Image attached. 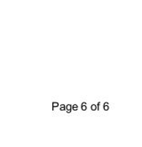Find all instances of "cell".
<instances>
[{
    "label": "cell",
    "mask_w": 142,
    "mask_h": 147,
    "mask_svg": "<svg viewBox=\"0 0 142 147\" xmlns=\"http://www.w3.org/2000/svg\"><path fill=\"white\" fill-rule=\"evenodd\" d=\"M96 105H97V111H100V106H101V103H100V102H98Z\"/></svg>",
    "instance_id": "ba28073f"
},
{
    "label": "cell",
    "mask_w": 142,
    "mask_h": 147,
    "mask_svg": "<svg viewBox=\"0 0 142 147\" xmlns=\"http://www.w3.org/2000/svg\"><path fill=\"white\" fill-rule=\"evenodd\" d=\"M65 111H66L67 113H70V112L72 111V105H67Z\"/></svg>",
    "instance_id": "6da1fadb"
},
{
    "label": "cell",
    "mask_w": 142,
    "mask_h": 147,
    "mask_svg": "<svg viewBox=\"0 0 142 147\" xmlns=\"http://www.w3.org/2000/svg\"><path fill=\"white\" fill-rule=\"evenodd\" d=\"M81 110L82 111H86L87 110V103L85 102H82V105H81Z\"/></svg>",
    "instance_id": "3957f363"
},
{
    "label": "cell",
    "mask_w": 142,
    "mask_h": 147,
    "mask_svg": "<svg viewBox=\"0 0 142 147\" xmlns=\"http://www.w3.org/2000/svg\"><path fill=\"white\" fill-rule=\"evenodd\" d=\"M91 109H92V111H97V105H92Z\"/></svg>",
    "instance_id": "52a82bcc"
},
{
    "label": "cell",
    "mask_w": 142,
    "mask_h": 147,
    "mask_svg": "<svg viewBox=\"0 0 142 147\" xmlns=\"http://www.w3.org/2000/svg\"><path fill=\"white\" fill-rule=\"evenodd\" d=\"M59 107H60V110L62 111L66 110V105H60Z\"/></svg>",
    "instance_id": "5b68a950"
},
{
    "label": "cell",
    "mask_w": 142,
    "mask_h": 147,
    "mask_svg": "<svg viewBox=\"0 0 142 147\" xmlns=\"http://www.w3.org/2000/svg\"><path fill=\"white\" fill-rule=\"evenodd\" d=\"M103 109L105 111H109V102H104V105H103Z\"/></svg>",
    "instance_id": "7a4b0ae2"
},
{
    "label": "cell",
    "mask_w": 142,
    "mask_h": 147,
    "mask_svg": "<svg viewBox=\"0 0 142 147\" xmlns=\"http://www.w3.org/2000/svg\"><path fill=\"white\" fill-rule=\"evenodd\" d=\"M78 109H79V107H78L77 105H72V111H77Z\"/></svg>",
    "instance_id": "8992f818"
},
{
    "label": "cell",
    "mask_w": 142,
    "mask_h": 147,
    "mask_svg": "<svg viewBox=\"0 0 142 147\" xmlns=\"http://www.w3.org/2000/svg\"><path fill=\"white\" fill-rule=\"evenodd\" d=\"M59 105H60V103H59V102H52V110H54L55 108L59 107Z\"/></svg>",
    "instance_id": "277c9868"
}]
</instances>
